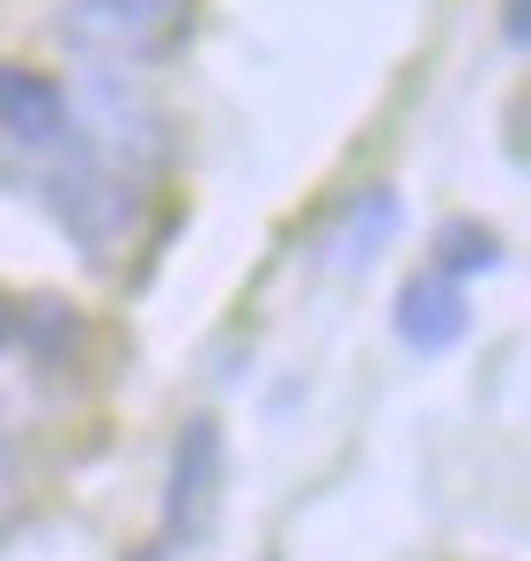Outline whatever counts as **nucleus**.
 <instances>
[{
    "mask_svg": "<svg viewBox=\"0 0 531 561\" xmlns=\"http://www.w3.org/2000/svg\"><path fill=\"white\" fill-rule=\"evenodd\" d=\"M185 0H67L53 37L89 67H148L177 45Z\"/></svg>",
    "mask_w": 531,
    "mask_h": 561,
    "instance_id": "1",
    "label": "nucleus"
},
{
    "mask_svg": "<svg viewBox=\"0 0 531 561\" xmlns=\"http://www.w3.org/2000/svg\"><path fill=\"white\" fill-rule=\"evenodd\" d=\"M37 193L53 199V215L82 244H96V252H112L118 237L134 229V215H140V185H126V178H112V170H96L89 156H74L67 140L53 148V163L37 170Z\"/></svg>",
    "mask_w": 531,
    "mask_h": 561,
    "instance_id": "2",
    "label": "nucleus"
},
{
    "mask_svg": "<svg viewBox=\"0 0 531 561\" xmlns=\"http://www.w3.org/2000/svg\"><path fill=\"white\" fill-rule=\"evenodd\" d=\"M392 318H399V340H406L414 355H450L458 340L473 333V304H465V288H458V280H443L436 266L399 288V310H392Z\"/></svg>",
    "mask_w": 531,
    "mask_h": 561,
    "instance_id": "3",
    "label": "nucleus"
},
{
    "mask_svg": "<svg viewBox=\"0 0 531 561\" xmlns=\"http://www.w3.org/2000/svg\"><path fill=\"white\" fill-rule=\"evenodd\" d=\"M215 480H222V428L199 414V421L177 428V450H170V495H163L170 533L207 525V510H215Z\"/></svg>",
    "mask_w": 531,
    "mask_h": 561,
    "instance_id": "4",
    "label": "nucleus"
},
{
    "mask_svg": "<svg viewBox=\"0 0 531 561\" xmlns=\"http://www.w3.org/2000/svg\"><path fill=\"white\" fill-rule=\"evenodd\" d=\"M0 134L23 156L59 148L67 140V89L53 75H37V67H0Z\"/></svg>",
    "mask_w": 531,
    "mask_h": 561,
    "instance_id": "5",
    "label": "nucleus"
},
{
    "mask_svg": "<svg viewBox=\"0 0 531 561\" xmlns=\"http://www.w3.org/2000/svg\"><path fill=\"white\" fill-rule=\"evenodd\" d=\"M392 237H399V193H392V185H369V193L347 199V215L333 222L325 259H333L339 274H355V266H369V259L384 252Z\"/></svg>",
    "mask_w": 531,
    "mask_h": 561,
    "instance_id": "6",
    "label": "nucleus"
},
{
    "mask_svg": "<svg viewBox=\"0 0 531 561\" xmlns=\"http://www.w3.org/2000/svg\"><path fill=\"white\" fill-rule=\"evenodd\" d=\"M503 266V237L480 222H450L443 229V252H436V274L458 280V274H495Z\"/></svg>",
    "mask_w": 531,
    "mask_h": 561,
    "instance_id": "7",
    "label": "nucleus"
},
{
    "mask_svg": "<svg viewBox=\"0 0 531 561\" xmlns=\"http://www.w3.org/2000/svg\"><path fill=\"white\" fill-rule=\"evenodd\" d=\"M503 30H509V45H524V37H531V8H524V0H509Z\"/></svg>",
    "mask_w": 531,
    "mask_h": 561,
    "instance_id": "8",
    "label": "nucleus"
},
{
    "mask_svg": "<svg viewBox=\"0 0 531 561\" xmlns=\"http://www.w3.org/2000/svg\"><path fill=\"white\" fill-rule=\"evenodd\" d=\"M8 340H15V304L0 296V347H8Z\"/></svg>",
    "mask_w": 531,
    "mask_h": 561,
    "instance_id": "9",
    "label": "nucleus"
},
{
    "mask_svg": "<svg viewBox=\"0 0 531 561\" xmlns=\"http://www.w3.org/2000/svg\"><path fill=\"white\" fill-rule=\"evenodd\" d=\"M0 495H8V450H0Z\"/></svg>",
    "mask_w": 531,
    "mask_h": 561,
    "instance_id": "10",
    "label": "nucleus"
}]
</instances>
